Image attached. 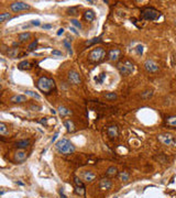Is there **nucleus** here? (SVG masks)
<instances>
[{
    "instance_id": "f257e3e1",
    "label": "nucleus",
    "mask_w": 176,
    "mask_h": 198,
    "mask_svg": "<svg viewBox=\"0 0 176 198\" xmlns=\"http://www.w3.org/2000/svg\"><path fill=\"white\" fill-rule=\"evenodd\" d=\"M37 86L41 92H43L45 94H50L55 88V83L52 78H49L46 76H42L37 81Z\"/></svg>"
},
{
    "instance_id": "f03ea898",
    "label": "nucleus",
    "mask_w": 176,
    "mask_h": 198,
    "mask_svg": "<svg viewBox=\"0 0 176 198\" xmlns=\"http://www.w3.org/2000/svg\"><path fill=\"white\" fill-rule=\"evenodd\" d=\"M56 150L62 154H73L75 152V145L67 139H62L55 143Z\"/></svg>"
},
{
    "instance_id": "7ed1b4c3",
    "label": "nucleus",
    "mask_w": 176,
    "mask_h": 198,
    "mask_svg": "<svg viewBox=\"0 0 176 198\" xmlns=\"http://www.w3.org/2000/svg\"><path fill=\"white\" fill-rule=\"evenodd\" d=\"M117 68L120 72V74L125 75V76H129L134 72V64L130 62L129 60H125L122 62L118 63Z\"/></svg>"
},
{
    "instance_id": "20e7f679",
    "label": "nucleus",
    "mask_w": 176,
    "mask_h": 198,
    "mask_svg": "<svg viewBox=\"0 0 176 198\" xmlns=\"http://www.w3.org/2000/svg\"><path fill=\"white\" fill-rule=\"evenodd\" d=\"M160 16H161L160 11H157L156 9H154L152 7H146V8L141 10V17H142V19L148 20V21H154L157 18H160Z\"/></svg>"
},
{
    "instance_id": "39448f33",
    "label": "nucleus",
    "mask_w": 176,
    "mask_h": 198,
    "mask_svg": "<svg viewBox=\"0 0 176 198\" xmlns=\"http://www.w3.org/2000/svg\"><path fill=\"white\" fill-rule=\"evenodd\" d=\"M105 56H106V51L100 46H98L93 51H90V53L88 54V58H89L90 62L99 63L105 58Z\"/></svg>"
},
{
    "instance_id": "423d86ee",
    "label": "nucleus",
    "mask_w": 176,
    "mask_h": 198,
    "mask_svg": "<svg viewBox=\"0 0 176 198\" xmlns=\"http://www.w3.org/2000/svg\"><path fill=\"white\" fill-rule=\"evenodd\" d=\"M157 140L158 142L162 143L163 145L166 146H175L176 145V140L175 138L170 134V133H161L157 136Z\"/></svg>"
},
{
    "instance_id": "0eeeda50",
    "label": "nucleus",
    "mask_w": 176,
    "mask_h": 198,
    "mask_svg": "<svg viewBox=\"0 0 176 198\" xmlns=\"http://www.w3.org/2000/svg\"><path fill=\"white\" fill-rule=\"evenodd\" d=\"M10 9L12 10L13 12H20V11H26L30 10L31 6L25 3L23 1H14L10 5Z\"/></svg>"
},
{
    "instance_id": "6e6552de",
    "label": "nucleus",
    "mask_w": 176,
    "mask_h": 198,
    "mask_svg": "<svg viewBox=\"0 0 176 198\" xmlns=\"http://www.w3.org/2000/svg\"><path fill=\"white\" fill-rule=\"evenodd\" d=\"M144 68L149 73H156L158 71V65L153 60H146L144 62Z\"/></svg>"
},
{
    "instance_id": "1a4fd4ad",
    "label": "nucleus",
    "mask_w": 176,
    "mask_h": 198,
    "mask_svg": "<svg viewBox=\"0 0 176 198\" xmlns=\"http://www.w3.org/2000/svg\"><path fill=\"white\" fill-rule=\"evenodd\" d=\"M67 77H68L69 83H72V84H74V85H79V84L82 83V78H81L79 74H78L76 71H70V72H68Z\"/></svg>"
},
{
    "instance_id": "9d476101",
    "label": "nucleus",
    "mask_w": 176,
    "mask_h": 198,
    "mask_svg": "<svg viewBox=\"0 0 176 198\" xmlns=\"http://www.w3.org/2000/svg\"><path fill=\"white\" fill-rule=\"evenodd\" d=\"M120 54H121V51L119 49H112L109 51V54H108V58L109 61L111 62H117L119 60Z\"/></svg>"
},
{
    "instance_id": "9b49d317",
    "label": "nucleus",
    "mask_w": 176,
    "mask_h": 198,
    "mask_svg": "<svg viewBox=\"0 0 176 198\" xmlns=\"http://www.w3.org/2000/svg\"><path fill=\"white\" fill-rule=\"evenodd\" d=\"M26 160V153L22 150H19L14 153V161L17 163H23Z\"/></svg>"
},
{
    "instance_id": "f8f14e48",
    "label": "nucleus",
    "mask_w": 176,
    "mask_h": 198,
    "mask_svg": "<svg viewBox=\"0 0 176 198\" xmlns=\"http://www.w3.org/2000/svg\"><path fill=\"white\" fill-rule=\"evenodd\" d=\"M10 101L12 104H23L25 101H28V99H26V96H24V95H14L10 98Z\"/></svg>"
},
{
    "instance_id": "ddd939ff",
    "label": "nucleus",
    "mask_w": 176,
    "mask_h": 198,
    "mask_svg": "<svg viewBox=\"0 0 176 198\" xmlns=\"http://www.w3.org/2000/svg\"><path fill=\"white\" fill-rule=\"evenodd\" d=\"M107 134L109 138H117L118 134H119V130H118V127L117 125H110L107 128Z\"/></svg>"
},
{
    "instance_id": "4468645a",
    "label": "nucleus",
    "mask_w": 176,
    "mask_h": 198,
    "mask_svg": "<svg viewBox=\"0 0 176 198\" xmlns=\"http://www.w3.org/2000/svg\"><path fill=\"white\" fill-rule=\"evenodd\" d=\"M111 186H112L111 180H108V178H102V180H100V183H99V187H100V189H102V191H108V189H110Z\"/></svg>"
},
{
    "instance_id": "2eb2a0df",
    "label": "nucleus",
    "mask_w": 176,
    "mask_h": 198,
    "mask_svg": "<svg viewBox=\"0 0 176 198\" xmlns=\"http://www.w3.org/2000/svg\"><path fill=\"white\" fill-rule=\"evenodd\" d=\"M83 178H84V180H86V182H93L96 178V175L91 171H85L83 173Z\"/></svg>"
},
{
    "instance_id": "dca6fc26",
    "label": "nucleus",
    "mask_w": 176,
    "mask_h": 198,
    "mask_svg": "<svg viewBox=\"0 0 176 198\" xmlns=\"http://www.w3.org/2000/svg\"><path fill=\"white\" fill-rule=\"evenodd\" d=\"M106 78H107V74L106 73H100V74H98L97 76H95L94 81L96 84L101 85V84H104V81H106Z\"/></svg>"
},
{
    "instance_id": "f3484780",
    "label": "nucleus",
    "mask_w": 176,
    "mask_h": 198,
    "mask_svg": "<svg viewBox=\"0 0 176 198\" xmlns=\"http://www.w3.org/2000/svg\"><path fill=\"white\" fill-rule=\"evenodd\" d=\"M95 18H96V14H95V12L93 10H87V11H85V13H84V19L86 21H88V22L94 21Z\"/></svg>"
},
{
    "instance_id": "a211bd4d",
    "label": "nucleus",
    "mask_w": 176,
    "mask_h": 198,
    "mask_svg": "<svg viewBox=\"0 0 176 198\" xmlns=\"http://www.w3.org/2000/svg\"><path fill=\"white\" fill-rule=\"evenodd\" d=\"M29 144H30V140H28V139H23V140H19L18 142L16 143V146L18 148H20V150H22V148H26L28 146H29Z\"/></svg>"
},
{
    "instance_id": "6ab92c4d",
    "label": "nucleus",
    "mask_w": 176,
    "mask_h": 198,
    "mask_svg": "<svg viewBox=\"0 0 176 198\" xmlns=\"http://www.w3.org/2000/svg\"><path fill=\"white\" fill-rule=\"evenodd\" d=\"M57 110H58V113H60L61 117H66V116H70L72 115V111L69 109H67L66 107H64V106H60Z\"/></svg>"
},
{
    "instance_id": "aec40b11",
    "label": "nucleus",
    "mask_w": 176,
    "mask_h": 198,
    "mask_svg": "<svg viewBox=\"0 0 176 198\" xmlns=\"http://www.w3.org/2000/svg\"><path fill=\"white\" fill-rule=\"evenodd\" d=\"M64 125H65L67 132H74V131H75V124H74V122H73L72 120H66V121H64Z\"/></svg>"
},
{
    "instance_id": "412c9836",
    "label": "nucleus",
    "mask_w": 176,
    "mask_h": 198,
    "mask_svg": "<svg viewBox=\"0 0 176 198\" xmlns=\"http://www.w3.org/2000/svg\"><path fill=\"white\" fill-rule=\"evenodd\" d=\"M30 39H31V33L30 32H23V33H20L18 35V40L20 42H25V41H28Z\"/></svg>"
},
{
    "instance_id": "4be33fe9",
    "label": "nucleus",
    "mask_w": 176,
    "mask_h": 198,
    "mask_svg": "<svg viewBox=\"0 0 176 198\" xmlns=\"http://www.w3.org/2000/svg\"><path fill=\"white\" fill-rule=\"evenodd\" d=\"M18 54H19V50L17 47H11V49H8V51H7V55L9 57H11V58L17 57Z\"/></svg>"
},
{
    "instance_id": "5701e85b",
    "label": "nucleus",
    "mask_w": 176,
    "mask_h": 198,
    "mask_svg": "<svg viewBox=\"0 0 176 198\" xmlns=\"http://www.w3.org/2000/svg\"><path fill=\"white\" fill-rule=\"evenodd\" d=\"M31 67V64H30V62H28V61H22V62L19 63V65H18V68L19 69H29V68Z\"/></svg>"
},
{
    "instance_id": "b1692460",
    "label": "nucleus",
    "mask_w": 176,
    "mask_h": 198,
    "mask_svg": "<svg viewBox=\"0 0 176 198\" xmlns=\"http://www.w3.org/2000/svg\"><path fill=\"white\" fill-rule=\"evenodd\" d=\"M166 123L170 127H174L176 128V116H172V117H169L166 119Z\"/></svg>"
},
{
    "instance_id": "393cba45",
    "label": "nucleus",
    "mask_w": 176,
    "mask_h": 198,
    "mask_svg": "<svg viewBox=\"0 0 176 198\" xmlns=\"http://www.w3.org/2000/svg\"><path fill=\"white\" fill-rule=\"evenodd\" d=\"M129 178H130V174L128 173V172H120L119 173V180H122V182H127V180H129Z\"/></svg>"
},
{
    "instance_id": "a878e982",
    "label": "nucleus",
    "mask_w": 176,
    "mask_h": 198,
    "mask_svg": "<svg viewBox=\"0 0 176 198\" xmlns=\"http://www.w3.org/2000/svg\"><path fill=\"white\" fill-rule=\"evenodd\" d=\"M153 96V90L152 89H148V90H144L143 93L141 94V97L143 99H150Z\"/></svg>"
},
{
    "instance_id": "bb28decb",
    "label": "nucleus",
    "mask_w": 176,
    "mask_h": 198,
    "mask_svg": "<svg viewBox=\"0 0 176 198\" xmlns=\"http://www.w3.org/2000/svg\"><path fill=\"white\" fill-rule=\"evenodd\" d=\"M9 19H11L10 13L3 12V13H1V14H0V22H1V23H5L7 20H9Z\"/></svg>"
},
{
    "instance_id": "cd10ccee",
    "label": "nucleus",
    "mask_w": 176,
    "mask_h": 198,
    "mask_svg": "<svg viewBox=\"0 0 176 198\" xmlns=\"http://www.w3.org/2000/svg\"><path fill=\"white\" fill-rule=\"evenodd\" d=\"M117 172H118L117 167L110 166V167H109V168L107 170V172H106V174H107L108 176H114V175H117Z\"/></svg>"
},
{
    "instance_id": "c85d7f7f",
    "label": "nucleus",
    "mask_w": 176,
    "mask_h": 198,
    "mask_svg": "<svg viewBox=\"0 0 176 198\" xmlns=\"http://www.w3.org/2000/svg\"><path fill=\"white\" fill-rule=\"evenodd\" d=\"M63 45L65 46V47H66V50L68 51L69 54L72 55V54H73V51H72V45H70V42L68 41V39H65V40H64V41H63Z\"/></svg>"
},
{
    "instance_id": "c756f323",
    "label": "nucleus",
    "mask_w": 176,
    "mask_h": 198,
    "mask_svg": "<svg viewBox=\"0 0 176 198\" xmlns=\"http://www.w3.org/2000/svg\"><path fill=\"white\" fill-rule=\"evenodd\" d=\"M0 134L1 136L8 134V128H7L6 123H3V122H0Z\"/></svg>"
},
{
    "instance_id": "7c9ffc66",
    "label": "nucleus",
    "mask_w": 176,
    "mask_h": 198,
    "mask_svg": "<svg viewBox=\"0 0 176 198\" xmlns=\"http://www.w3.org/2000/svg\"><path fill=\"white\" fill-rule=\"evenodd\" d=\"M78 13V7H70L67 9V14L69 16H75Z\"/></svg>"
},
{
    "instance_id": "2f4dec72",
    "label": "nucleus",
    "mask_w": 176,
    "mask_h": 198,
    "mask_svg": "<svg viewBox=\"0 0 176 198\" xmlns=\"http://www.w3.org/2000/svg\"><path fill=\"white\" fill-rule=\"evenodd\" d=\"M99 42H101L100 37H94V39H91V40H88V41H86V43H85V45H93V44L95 43H99Z\"/></svg>"
},
{
    "instance_id": "473e14b6",
    "label": "nucleus",
    "mask_w": 176,
    "mask_h": 198,
    "mask_svg": "<svg viewBox=\"0 0 176 198\" xmlns=\"http://www.w3.org/2000/svg\"><path fill=\"white\" fill-rule=\"evenodd\" d=\"M24 93L26 94V95H29V96H31V97H33V98L38 99V100H40V99H41V96H40L39 94L34 93V92H31V90H25Z\"/></svg>"
},
{
    "instance_id": "72a5a7b5",
    "label": "nucleus",
    "mask_w": 176,
    "mask_h": 198,
    "mask_svg": "<svg viewBox=\"0 0 176 198\" xmlns=\"http://www.w3.org/2000/svg\"><path fill=\"white\" fill-rule=\"evenodd\" d=\"M105 98L108 99V100H114L117 98V94L116 93H107L105 94Z\"/></svg>"
},
{
    "instance_id": "f704fd0d",
    "label": "nucleus",
    "mask_w": 176,
    "mask_h": 198,
    "mask_svg": "<svg viewBox=\"0 0 176 198\" xmlns=\"http://www.w3.org/2000/svg\"><path fill=\"white\" fill-rule=\"evenodd\" d=\"M70 23L74 25V26H76V28H78V29H82L83 28L82 23H81L78 20H76V19H72V20H70Z\"/></svg>"
},
{
    "instance_id": "c9c22d12",
    "label": "nucleus",
    "mask_w": 176,
    "mask_h": 198,
    "mask_svg": "<svg viewBox=\"0 0 176 198\" xmlns=\"http://www.w3.org/2000/svg\"><path fill=\"white\" fill-rule=\"evenodd\" d=\"M75 189H76V193L78 195H84L85 194V187H78V186H76Z\"/></svg>"
},
{
    "instance_id": "e433bc0d",
    "label": "nucleus",
    "mask_w": 176,
    "mask_h": 198,
    "mask_svg": "<svg viewBox=\"0 0 176 198\" xmlns=\"http://www.w3.org/2000/svg\"><path fill=\"white\" fill-rule=\"evenodd\" d=\"M37 46H38V40H34V41H33V42L28 46V49L30 50V51H33Z\"/></svg>"
},
{
    "instance_id": "4c0bfd02",
    "label": "nucleus",
    "mask_w": 176,
    "mask_h": 198,
    "mask_svg": "<svg viewBox=\"0 0 176 198\" xmlns=\"http://www.w3.org/2000/svg\"><path fill=\"white\" fill-rule=\"evenodd\" d=\"M74 182H75V185L76 186H78V187H85V186H84V184H83V182L79 180L78 177H75V178H74Z\"/></svg>"
},
{
    "instance_id": "58836bf2",
    "label": "nucleus",
    "mask_w": 176,
    "mask_h": 198,
    "mask_svg": "<svg viewBox=\"0 0 176 198\" xmlns=\"http://www.w3.org/2000/svg\"><path fill=\"white\" fill-rule=\"evenodd\" d=\"M135 51H137L138 55H142V53H143V45H138L135 47Z\"/></svg>"
},
{
    "instance_id": "ea45409f",
    "label": "nucleus",
    "mask_w": 176,
    "mask_h": 198,
    "mask_svg": "<svg viewBox=\"0 0 176 198\" xmlns=\"http://www.w3.org/2000/svg\"><path fill=\"white\" fill-rule=\"evenodd\" d=\"M29 108H30V109H31V110H33V111H35V110H41V107H40V106H37V105H32V106H30V107H29Z\"/></svg>"
},
{
    "instance_id": "a19ab883",
    "label": "nucleus",
    "mask_w": 176,
    "mask_h": 198,
    "mask_svg": "<svg viewBox=\"0 0 176 198\" xmlns=\"http://www.w3.org/2000/svg\"><path fill=\"white\" fill-rule=\"evenodd\" d=\"M52 55L62 56V52L61 51H57V50H54V51H52Z\"/></svg>"
},
{
    "instance_id": "79ce46f5",
    "label": "nucleus",
    "mask_w": 176,
    "mask_h": 198,
    "mask_svg": "<svg viewBox=\"0 0 176 198\" xmlns=\"http://www.w3.org/2000/svg\"><path fill=\"white\" fill-rule=\"evenodd\" d=\"M31 24L37 25V26H38V25H41V22H40L39 20H33V21H31Z\"/></svg>"
},
{
    "instance_id": "37998d69",
    "label": "nucleus",
    "mask_w": 176,
    "mask_h": 198,
    "mask_svg": "<svg viewBox=\"0 0 176 198\" xmlns=\"http://www.w3.org/2000/svg\"><path fill=\"white\" fill-rule=\"evenodd\" d=\"M42 28L45 29V30H50V29H52V24H43Z\"/></svg>"
},
{
    "instance_id": "c03bdc74",
    "label": "nucleus",
    "mask_w": 176,
    "mask_h": 198,
    "mask_svg": "<svg viewBox=\"0 0 176 198\" xmlns=\"http://www.w3.org/2000/svg\"><path fill=\"white\" fill-rule=\"evenodd\" d=\"M60 195H61V198H67L66 196H65V195H64V189H63V188H61V189H60Z\"/></svg>"
},
{
    "instance_id": "a18cd8bd",
    "label": "nucleus",
    "mask_w": 176,
    "mask_h": 198,
    "mask_svg": "<svg viewBox=\"0 0 176 198\" xmlns=\"http://www.w3.org/2000/svg\"><path fill=\"white\" fill-rule=\"evenodd\" d=\"M63 33H64V29L62 28V29H60V30L57 31V35H62Z\"/></svg>"
},
{
    "instance_id": "49530a36",
    "label": "nucleus",
    "mask_w": 176,
    "mask_h": 198,
    "mask_svg": "<svg viewBox=\"0 0 176 198\" xmlns=\"http://www.w3.org/2000/svg\"><path fill=\"white\" fill-rule=\"evenodd\" d=\"M69 29H70V31H73L74 33H75V34H78V31H76V29L74 28V26H70Z\"/></svg>"
},
{
    "instance_id": "de8ad7c7",
    "label": "nucleus",
    "mask_w": 176,
    "mask_h": 198,
    "mask_svg": "<svg viewBox=\"0 0 176 198\" xmlns=\"http://www.w3.org/2000/svg\"><path fill=\"white\" fill-rule=\"evenodd\" d=\"M39 122H40V123H42V124H46V118H43V119H42V120H40Z\"/></svg>"
},
{
    "instance_id": "09e8293b",
    "label": "nucleus",
    "mask_w": 176,
    "mask_h": 198,
    "mask_svg": "<svg viewBox=\"0 0 176 198\" xmlns=\"http://www.w3.org/2000/svg\"><path fill=\"white\" fill-rule=\"evenodd\" d=\"M57 136H58V133H55V134H54V136H53V138H52V142H54V141H55V140H56V138H57Z\"/></svg>"
},
{
    "instance_id": "8fccbe9b",
    "label": "nucleus",
    "mask_w": 176,
    "mask_h": 198,
    "mask_svg": "<svg viewBox=\"0 0 176 198\" xmlns=\"http://www.w3.org/2000/svg\"><path fill=\"white\" fill-rule=\"evenodd\" d=\"M17 184H19V185H21V186H23V183H21V182H18Z\"/></svg>"
},
{
    "instance_id": "3c124183",
    "label": "nucleus",
    "mask_w": 176,
    "mask_h": 198,
    "mask_svg": "<svg viewBox=\"0 0 176 198\" xmlns=\"http://www.w3.org/2000/svg\"><path fill=\"white\" fill-rule=\"evenodd\" d=\"M175 24H176V22H175Z\"/></svg>"
}]
</instances>
